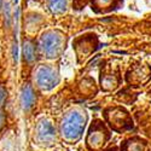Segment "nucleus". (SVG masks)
<instances>
[{
  "label": "nucleus",
  "instance_id": "obj_3",
  "mask_svg": "<svg viewBox=\"0 0 151 151\" xmlns=\"http://www.w3.org/2000/svg\"><path fill=\"white\" fill-rule=\"evenodd\" d=\"M63 39L62 35L57 32H46L44 33L37 41V48L42 56L48 59L58 57L62 51Z\"/></svg>",
  "mask_w": 151,
  "mask_h": 151
},
{
  "label": "nucleus",
  "instance_id": "obj_1",
  "mask_svg": "<svg viewBox=\"0 0 151 151\" xmlns=\"http://www.w3.org/2000/svg\"><path fill=\"white\" fill-rule=\"evenodd\" d=\"M32 83L40 92L52 91L59 83L58 71L50 64L36 65L32 73Z\"/></svg>",
  "mask_w": 151,
  "mask_h": 151
},
{
  "label": "nucleus",
  "instance_id": "obj_7",
  "mask_svg": "<svg viewBox=\"0 0 151 151\" xmlns=\"http://www.w3.org/2000/svg\"><path fill=\"white\" fill-rule=\"evenodd\" d=\"M9 102H10V90L6 79L4 76V70H1L0 71V108L7 110Z\"/></svg>",
  "mask_w": 151,
  "mask_h": 151
},
{
  "label": "nucleus",
  "instance_id": "obj_2",
  "mask_svg": "<svg viewBox=\"0 0 151 151\" xmlns=\"http://www.w3.org/2000/svg\"><path fill=\"white\" fill-rule=\"evenodd\" d=\"M56 139V128L48 117H39L34 126V142L42 147H50Z\"/></svg>",
  "mask_w": 151,
  "mask_h": 151
},
{
  "label": "nucleus",
  "instance_id": "obj_5",
  "mask_svg": "<svg viewBox=\"0 0 151 151\" xmlns=\"http://www.w3.org/2000/svg\"><path fill=\"white\" fill-rule=\"evenodd\" d=\"M37 102V90L29 81L24 82L19 87V105L24 115H28L35 108Z\"/></svg>",
  "mask_w": 151,
  "mask_h": 151
},
{
  "label": "nucleus",
  "instance_id": "obj_4",
  "mask_svg": "<svg viewBox=\"0 0 151 151\" xmlns=\"http://www.w3.org/2000/svg\"><path fill=\"white\" fill-rule=\"evenodd\" d=\"M85 127V120L79 112H69L60 123V133L68 140L78 139Z\"/></svg>",
  "mask_w": 151,
  "mask_h": 151
},
{
  "label": "nucleus",
  "instance_id": "obj_9",
  "mask_svg": "<svg viewBox=\"0 0 151 151\" xmlns=\"http://www.w3.org/2000/svg\"><path fill=\"white\" fill-rule=\"evenodd\" d=\"M48 5L53 12H62L65 10L67 0H48Z\"/></svg>",
  "mask_w": 151,
  "mask_h": 151
},
{
  "label": "nucleus",
  "instance_id": "obj_6",
  "mask_svg": "<svg viewBox=\"0 0 151 151\" xmlns=\"http://www.w3.org/2000/svg\"><path fill=\"white\" fill-rule=\"evenodd\" d=\"M37 45L33 40H26L22 46V58L27 65H33L37 59Z\"/></svg>",
  "mask_w": 151,
  "mask_h": 151
},
{
  "label": "nucleus",
  "instance_id": "obj_8",
  "mask_svg": "<svg viewBox=\"0 0 151 151\" xmlns=\"http://www.w3.org/2000/svg\"><path fill=\"white\" fill-rule=\"evenodd\" d=\"M9 126V112L6 109L0 108V138H1Z\"/></svg>",
  "mask_w": 151,
  "mask_h": 151
},
{
  "label": "nucleus",
  "instance_id": "obj_10",
  "mask_svg": "<svg viewBox=\"0 0 151 151\" xmlns=\"http://www.w3.org/2000/svg\"><path fill=\"white\" fill-rule=\"evenodd\" d=\"M1 70H4V47L1 40H0V71Z\"/></svg>",
  "mask_w": 151,
  "mask_h": 151
},
{
  "label": "nucleus",
  "instance_id": "obj_11",
  "mask_svg": "<svg viewBox=\"0 0 151 151\" xmlns=\"http://www.w3.org/2000/svg\"><path fill=\"white\" fill-rule=\"evenodd\" d=\"M0 11H1V0H0Z\"/></svg>",
  "mask_w": 151,
  "mask_h": 151
}]
</instances>
